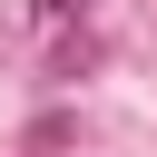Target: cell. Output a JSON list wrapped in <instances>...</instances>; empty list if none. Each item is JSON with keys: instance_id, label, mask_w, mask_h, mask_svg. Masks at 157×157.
<instances>
[{"instance_id": "6da1fadb", "label": "cell", "mask_w": 157, "mask_h": 157, "mask_svg": "<svg viewBox=\"0 0 157 157\" xmlns=\"http://www.w3.org/2000/svg\"><path fill=\"white\" fill-rule=\"evenodd\" d=\"M88 10H98V0H29V20H39V29H69V20H88Z\"/></svg>"}]
</instances>
